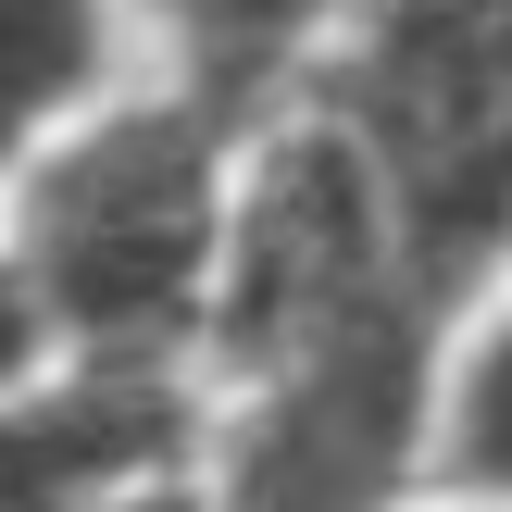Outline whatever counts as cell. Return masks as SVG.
Wrapping results in <instances>:
<instances>
[{
  "mask_svg": "<svg viewBox=\"0 0 512 512\" xmlns=\"http://www.w3.org/2000/svg\"><path fill=\"white\" fill-rule=\"evenodd\" d=\"M238 138L250 125H225L188 88H138V100L113 88L88 125H63L0 188V250L25 263L63 363L200 375L225 200H238Z\"/></svg>",
  "mask_w": 512,
  "mask_h": 512,
  "instance_id": "cell-1",
  "label": "cell"
},
{
  "mask_svg": "<svg viewBox=\"0 0 512 512\" xmlns=\"http://www.w3.org/2000/svg\"><path fill=\"white\" fill-rule=\"evenodd\" d=\"M300 100L363 150L400 263L475 313L512 263V0H350Z\"/></svg>",
  "mask_w": 512,
  "mask_h": 512,
  "instance_id": "cell-2",
  "label": "cell"
},
{
  "mask_svg": "<svg viewBox=\"0 0 512 512\" xmlns=\"http://www.w3.org/2000/svg\"><path fill=\"white\" fill-rule=\"evenodd\" d=\"M450 300H375L363 325L238 375V413L200 425V512H400L438 450Z\"/></svg>",
  "mask_w": 512,
  "mask_h": 512,
  "instance_id": "cell-3",
  "label": "cell"
},
{
  "mask_svg": "<svg viewBox=\"0 0 512 512\" xmlns=\"http://www.w3.org/2000/svg\"><path fill=\"white\" fill-rule=\"evenodd\" d=\"M375 300H438L413 263H400V225L375 200L363 150L288 100L238 138V200H225V263H213V338L200 363L213 375H263L288 350L363 325Z\"/></svg>",
  "mask_w": 512,
  "mask_h": 512,
  "instance_id": "cell-4",
  "label": "cell"
},
{
  "mask_svg": "<svg viewBox=\"0 0 512 512\" xmlns=\"http://www.w3.org/2000/svg\"><path fill=\"white\" fill-rule=\"evenodd\" d=\"M200 463V388L125 363H50L0 388V512H88Z\"/></svg>",
  "mask_w": 512,
  "mask_h": 512,
  "instance_id": "cell-5",
  "label": "cell"
},
{
  "mask_svg": "<svg viewBox=\"0 0 512 512\" xmlns=\"http://www.w3.org/2000/svg\"><path fill=\"white\" fill-rule=\"evenodd\" d=\"M125 13L163 38L188 100H213L225 125H263V113H288L313 88V63H325L350 0H125Z\"/></svg>",
  "mask_w": 512,
  "mask_h": 512,
  "instance_id": "cell-6",
  "label": "cell"
},
{
  "mask_svg": "<svg viewBox=\"0 0 512 512\" xmlns=\"http://www.w3.org/2000/svg\"><path fill=\"white\" fill-rule=\"evenodd\" d=\"M125 0H0V188L113 100Z\"/></svg>",
  "mask_w": 512,
  "mask_h": 512,
  "instance_id": "cell-7",
  "label": "cell"
},
{
  "mask_svg": "<svg viewBox=\"0 0 512 512\" xmlns=\"http://www.w3.org/2000/svg\"><path fill=\"white\" fill-rule=\"evenodd\" d=\"M425 488H450V500H475V512H512V300L450 325Z\"/></svg>",
  "mask_w": 512,
  "mask_h": 512,
  "instance_id": "cell-8",
  "label": "cell"
},
{
  "mask_svg": "<svg viewBox=\"0 0 512 512\" xmlns=\"http://www.w3.org/2000/svg\"><path fill=\"white\" fill-rule=\"evenodd\" d=\"M63 363V338H50V313H38V288H25V263L0 250V388H25V375H50Z\"/></svg>",
  "mask_w": 512,
  "mask_h": 512,
  "instance_id": "cell-9",
  "label": "cell"
},
{
  "mask_svg": "<svg viewBox=\"0 0 512 512\" xmlns=\"http://www.w3.org/2000/svg\"><path fill=\"white\" fill-rule=\"evenodd\" d=\"M88 512H200L188 475H150V488H113V500H88Z\"/></svg>",
  "mask_w": 512,
  "mask_h": 512,
  "instance_id": "cell-10",
  "label": "cell"
}]
</instances>
